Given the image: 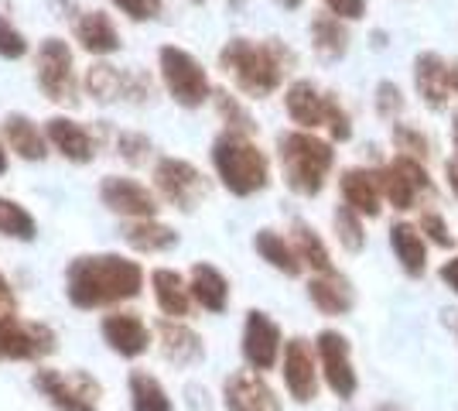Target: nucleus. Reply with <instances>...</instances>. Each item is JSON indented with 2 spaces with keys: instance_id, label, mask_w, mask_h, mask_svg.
Here are the masks:
<instances>
[{
  "instance_id": "1",
  "label": "nucleus",
  "mask_w": 458,
  "mask_h": 411,
  "mask_svg": "<svg viewBox=\"0 0 458 411\" xmlns=\"http://www.w3.org/2000/svg\"><path fill=\"white\" fill-rule=\"evenodd\" d=\"M144 288V268L120 254H82L65 271V295L76 309L131 302Z\"/></svg>"
},
{
  "instance_id": "2",
  "label": "nucleus",
  "mask_w": 458,
  "mask_h": 411,
  "mask_svg": "<svg viewBox=\"0 0 458 411\" xmlns=\"http://www.w3.org/2000/svg\"><path fill=\"white\" fill-rule=\"evenodd\" d=\"M291 65H294V52H287L277 39H229L219 48V69L250 99H264L270 93H277Z\"/></svg>"
},
{
  "instance_id": "3",
  "label": "nucleus",
  "mask_w": 458,
  "mask_h": 411,
  "mask_svg": "<svg viewBox=\"0 0 458 411\" xmlns=\"http://www.w3.org/2000/svg\"><path fill=\"white\" fill-rule=\"evenodd\" d=\"M277 161H281L287 189L311 199L325 189L328 172L335 165V151H332V141L298 127L277 137Z\"/></svg>"
},
{
  "instance_id": "4",
  "label": "nucleus",
  "mask_w": 458,
  "mask_h": 411,
  "mask_svg": "<svg viewBox=\"0 0 458 411\" xmlns=\"http://www.w3.org/2000/svg\"><path fill=\"white\" fill-rule=\"evenodd\" d=\"M212 168L219 182L240 199L257 196L270 185L267 155L247 134H236V131H223L212 141Z\"/></svg>"
},
{
  "instance_id": "5",
  "label": "nucleus",
  "mask_w": 458,
  "mask_h": 411,
  "mask_svg": "<svg viewBox=\"0 0 458 411\" xmlns=\"http://www.w3.org/2000/svg\"><path fill=\"white\" fill-rule=\"evenodd\" d=\"M284 110L301 131H318L325 127L332 141H349L352 137V117L345 114L335 93H322L311 79H294L284 93Z\"/></svg>"
},
{
  "instance_id": "6",
  "label": "nucleus",
  "mask_w": 458,
  "mask_h": 411,
  "mask_svg": "<svg viewBox=\"0 0 458 411\" xmlns=\"http://www.w3.org/2000/svg\"><path fill=\"white\" fill-rule=\"evenodd\" d=\"M157 69H161V82L168 90V97L185 107V110H199L202 103H209L212 82L209 73L202 69V62L191 56L189 48L178 45H165L157 52Z\"/></svg>"
},
{
  "instance_id": "7",
  "label": "nucleus",
  "mask_w": 458,
  "mask_h": 411,
  "mask_svg": "<svg viewBox=\"0 0 458 411\" xmlns=\"http://www.w3.org/2000/svg\"><path fill=\"white\" fill-rule=\"evenodd\" d=\"M154 189H157V196L165 199L168 206L182 210V213H191L206 199L209 182H206V176L191 161L168 155L154 165Z\"/></svg>"
},
{
  "instance_id": "8",
  "label": "nucleus",
  "mask_w": 458,
  "mask_h": 411,
  "mask_svg": "<svg viewBox=\"0 0 458 411\" xmlns=\"http://www.w3.org/2000/svg\"><path fill=\"white\" fill-rule=\"evenodd\" d=\"M35 79H38L41 93L52 99V103H76L79 99L76 59H72V48L62 39H45L38 45Z\"/></svg>"
},
{
  "instance_id": "9",
  "label": "nucleus",
  "mask_w": 458,
  "mask_h": 411,
  "mask_svg": "<svg viewBox=\"0 0 458 411\" xmlns=\"http://www.w3.org/2000/svg\"><path fill=\"white\" fill-rule=\"evenodd\" d=\"M377 172H380L383 199H386L397 213L414 210L424 193H428V196L435 193V182H431V176H428L424 161H418V158L397 155L390 165H383V168H377Z\"/></svg>"
},
{
  "instance_id": "10",
  "label": "nucleus",
  "mask_w": 458,
  "mask_h": 411,
  "mask_svg": "<svg viewBox=\"0 0 458 411\" xmlns=\"http://www.w3.org/2000/svg\"><path fill=\"white\" fill-rule=\"evenodd\" d=\"M35 388H38L58 411H99L96 408V398H99V384H96L89 373H62L41 367L35 371Z\"/></svg>"
},
{
  "instance_id": "11",
  "label": "nucleus",
  "mask_w": 458,
  "mask_h": 411,
  "mask_svg": "<svg viewBox=\"0 0 458 411\" xmlns=\"http://www.w3.org/2000/svg\"><path fill=\"white\" fill-rule=\"evenodd\" d=\"M315 353H318V367L328 384V391L335 398H352L360 388V377L352 367V350H349V339L335 330H322L315 336Z\"/></svg>"
},
{
  "instance_id": "12",
  "label": "nucleus",
  "mask_w": 458,
  "mask_h": 411,
  "mask_svg": "<svg viewBox=\"0 0 458 411\" xmlns=\"http://www.w3.org/2000/svg\"><path fill=\"white\" fill-rule=\"evenodd\" d=\"M281 373H284L287 394L298 405L315 401L318 398V353H315V343H308L301 336L287 339L284 353H281Z\"/></svg>"
},
{
  "instance_id": "13",
  "label": "nucleus",
  "mask_w": 458,
  "mask_h": 411,
  "mask_svg": "<svg viewBox=\"0 0 458 411\" xmlns=\"http://www.w3.org/2000/svg\"><path fill=\"white\" fill-rule=\"evenodd\" d=\"M99 202L116 216L127 219H157V196L144 182L127 176H106L99 182Z\"/></svg>"
},
{
  "instance_id": "14",
  "label": "nucleus",
  "mask_w": 458,
  "mask_h": 411,
  "mask_svg": "<svg viewBox=\"0 0 458 411\" xmlns=\"http://www.w3.org/2000/svg\"><path fill=\"white\" fill-rule=\"evenodd\" d=\"M55 350V333L48 326L21 322L18 315L0 313V360H35Z\"/></svg>"
},
{
  "instance_id": "15",
  "label": "nucleus",
  "mask_w": 458,
  "mask_h": 411,
  "mask_svg": "<svg viewBox=\"0 0 458 411\" xmlns=\"http://www.w3.org/2000/svg\"><path fill=\"white\" fill-rule=\"evenodd\" d=\"M281 350H284V339H281L277 322L260 309H250L243 322V360L250 371H270L281 360Z\"/></svg>"
},
{
  "instance_id": "16",
  "label": "nucleus",
  "mask_w": 458,
  "mask_h": 411,
  "mask_svg": "<svg viewBox=\"0 0 458 411\" xmlns=\"http://www.w3.org/2000/svg\"><path fill=\"white\" fill-rule=\"evenodd\" d=\"M99 333L106 339V347L127 360H137L151 350V330L148 322L137 313H127V309H116V313L103 315L99 322Z\"/></svg>"
},
{
  "instance_id": "17",
  "label": "nucleus",
  "mask_w": 458,
  "mask_h": 411,
  "mask_svg": "<svg viewBox=\"0 0 458 411\" xmlns=\"http://www.w3.org/2000/svg\"><path fill=\"white\" fill-rule=\"evenodd\" d=\"M86 93L96 103H116V99H144L151 97V82L144 76H131V73H120L110 62H96L93 69L86 73Z\"/></svg>"
},
{
  "instance_id": "18",
  "label": "nucleus",
  "mask_w": 458,
  "mask_h": 411,
  "mask_svg": "<svg viewBox=\"0 0 458 411\" xmlns=\"http://www.w3.org/2000/svg\"><path fill=\"white\" fill-rule=\"evenodd\" d=\"M223 401L229 411H281V398L257 371H236L223 384Z\"/></svg>"
},
{
  "instance_id": "19",
  "label": "nucleus",
  "mask_w": 458,
  "mask_h": 411,
  "mask_svg": "<svg viewBox=\"0 0 458 411\" xmlns=\"http://www.w3.org/2000/svg\"><path fill=\"white\" fill-rule=\"evenodd\" d=\"M339 193L349 210L363 216V219H377L383 213V185L380 172L373 168H345L339 176Z\"/></svg>"
},
{
  "instance_id": "20",
  "label": "nucleus",
  "mask_w": 458,
  "mask_h": 411,
  "mask_svg": "<svg viewBox=\"0 0 458 411\" xmlns=\"http://www.w3.org/2000/svg\"><path fill=\"white\" fill-rule=\"evenodd\" d=\"M414 86H418V97L424 99V107L445 110L452 103V73H448V62L441 59L438 52H420L418 59H414Z\"/></svg>"
},
{
  "instance_id": "21",
  "label": "nucleus",
  "mask_w": 458,
  "mask_h": 411,
  "mask_svg": "<svg viewBox=\"0 0 458 411\" xmlns=\"http://www.w3.org/2000/svg\"><path fill=\"white\" fill-rule=\"evenodd\" d=\"M45 137L55 148L58 155L72 165H89L96 158V141L93 134L72 117H52L45 124Z\"/></svg>"
},
{
  "instance_id": "22",
  "label": "nucleus",
  "mask_w": 458,
  "mask_h": 411,
  "mask_svg": "<svg viewBox=\"0 0 458 411\" xmlns=\"http://www.w3.org/2000/svg\"><path fill=\"white\" fill-rule=\"evenodd\" d=\"M157 347L165 353V360H172L174 367H191L206 356L202 336L191 326H185L182 319H161L157 322Z\"/></svg>"
},
{
  "instance_id": "23",
  "label": "nucleus",
  "mask_w": 458,
  "mask_h": 411,
  "mask_svg": "<svg viewBox=\"0 0 458 411\" xmlns=\"http://www.w3.org/2000/svg\"><path fill=\"white\" fill-rule=\"evenodd\" d=\"M189 292H191V302H195L199 309H206V313H212V315L226 313L229 281L219 268H212V264H206V261L195 264V268L189 271Z\"/></svg>"
},
{
  "instance_id": "24",
  "label": "nucleus",
  "mask_w": 458,
  "mask_h": 411,
  "mask_svg": "<svg viewBox=\"0 0 458 411\" xmlns=\"http://www.w3.org/2000/svg\"><path fill=\"white\" fill-rule=\"evenodd\" d=\"M308 298H311V305L322 315H345L352 309V302H356L349 278H343L339 271L315 274L308 281Z\"/></svg>"
},
{
  "instance_id": "25",
  "label": "nucleus",
  "mask_w": 458,
  "mask_h": 411,
  "mask_svg": "<svg viewBox=\"0 0 458 411\" xmlns=\"http://www.w3.org/2000/svg\"><path fill=\"white\" fill-rule=\"evenodd\" d=\"M151 292L157 309L165 313V319H185L191 313V292L189 281L172 268H154L151 271Z\"/></svg>"
},
{
  "instance_id": "26",
  "label": "nucleus",
  "mask_w": 458,
  "mask_h": 411,
  "mask_svg": "<svg viewBox=\"0 0 458 411\" xmlns=\"http://www.w3.org/2000/svg\"><path fill=\"white\" fill-rule=\"evenodd\" d=\"M4 141L21 161H45L48 158V137L38 131V124L24 114L4 117Z\"/></svg>"
},
{
  "instance_id": "27",
  "label": "nucleus",
  "mask_w": 458,
  "mask_h": 411,
  "mask_svg": "<svg viewBox=\"0 0 458 411\" xmlns=\"http://www.w3.org/2000/svg\"><path fill=\"white\" fill-rule=\"evenodd\" d=\"M390 247H394V257L403 268V274L411 278H420L428 271V244H424V234L414 223H390Z\"/></svg>"
},
{
  "instance_id": "28",
  "label": "nucleus",
  "mask_w": 458,
  "mask_h": 411,
  "mask_svg": "<svg viewBox=\"0 0 458 411\" xmlns=\"http://www.w3.org/2000/svg\"><path fill=\"white\" fill-rule=\"evenodd\" d=\"M76 41L89 56H114V52H120V31L114 28L110 14H103V11H82L79 14Z\"/></svg>"
},
{
  "instance_id": "29",
  "label": "nucleus",
  "mask_w": 458,
  "mask_h": 411,
  "mask_svg": "<svg viewBox=\"0 0 458 411\" xmlns=\"http://www.w3.org/2000/svg\"><path fill=\"white\" fill-rule=\"evenodd\" d=\"M253 251L264 257L274 271L287 274V278H298V274L305 271V264H301V257L294 251V244L284 234H277V230H257Z\"/></svg>"
},
{
  "instance_id": "30",
  "label": "nucleus",
  "mask_w": 458,
  "mask_h": 411,
  "mask_svg": "<svg viewBox=\"0 0 458 411\" xmlns=\"http://www.w3.org/2000/svg\"><path fill=\"white\" fill-rule=\"evenodd\" d=\"M123 240L137 254H165V251L178 247V234L168 223H157V219H131L123 227Z\"/></svg>"
},
{
  "instance_id": "31",
  "label": "nucleus",
  "mask_w": 458,
  "mask_h": 411,
  "mask_svg": "<svg viewBox=\"0 0 458 411\" xmlns=\"http://www.w3.org/2000/svg\"><path fill=\"white\" fill-rule=\"evenodd\" d=\"M308 31H311V48H315L322 59L335 62L349 52V31H345V21L335 18L332 11L315 14L311 24H308Z\"/></svg>"
},
{
  "instance_id": "32",
  "label": "nucleus",
  "mask_w": 458,
  "mask_h": 411,
  "mask_svg": "<svg viewBox=\"0 0 458 411\" xmlns=\"http://www.w3.org/2000/svg\"><path fill=\"white\" fill-rule=\"evenodd\" d=\"M291 244H294V251H298V257H301V264L305 268H311L315 274H328L335 271V264H332V254H328V247H325V240L308 223H294L291 227Z\"/></svg>"
},
{
  "instance_id": "33",
  "label": "nucleus",
  "mask_w": 458,
  "mask_h": 411,
  "mask_svg": "<svg viewBox=\"0 0 458 411\" xmlns=\"http://www.w3.org/2000/svg\"><path fill=\"white\" fill-rule=\"evenodd\" d=\"M131 408L134 411H172V398L165 384L148 371L131 373Z\"/></svg>"
},
{
  "instance_id": "34",
  "label": "nucleus",
  "mask_w": 458,
  "mask_h": 411,
  "mask_svg": "<svg viewBox=\"0 0 458 411\" xmlns=\"http://www.w3.org/2000/svg\"><path fill=\"white\" fill-rule=\"evenodd\" d=\"M0 234L28 244V240L38 236V223H35V216L28 213L18 199L0 196Z\"/></svg>"
},
{
  "instance_id": "35",
  "label": "nucleus",
  "mask_w": 458,
  "mask_h": 411,
  "mask_svg": "<svg viewBox=\"0 0 458 411\" xmlns=\"http://www.w3.org/2000/svg\"><path fill=\"white\" fill-rule=\"evenodd\" d=\"M332 227H335V236H339V244H343L349 254H360L366 247V227H363V216L356 213V210H349V206H339L335 216H332Z\"/></svg>"
},
{
  "instance_id": "36",
  "label": "nucleus",
  "mask_w": 458,
  "mask_h": 411,
  "mask_svg": "<svg viewBox=\"0 0 458 411\" xmlns=\"http://www.w3.org/2000/svg\"><path fill=\"white\" fill-rule=\"evenodd\" d=\"M212 97H216L219 117L226 120V131H236V134H247V137L257 131V124H253V117H250V110L233 97V93H212Z\"/></svg>"
},
{
  "instance_id": "37",
  "label": "nucleus",
  "mask_w": 458,
  "mask_h": 411,
  "mask_svg": "<svg viewBox=\"0 0 458 411\" xmlns=\"http://www.w3.org/2000/svg\"><path fill=\"white\" fill-rule=\"evenodd\" d=\"M390 141H394L397 155H403V158H418V161H428V158H431V141L420 134L418 127H411V124H394Z\"/></svg>"
},
{
  "instance_id": "38",
  "label": "nucleus",
  "mask_w": 458,
  "mask_h": 411,
  "mask_svg": "<svg viewBox=\"0 0 458 411\" xmlns=\"http://www.w3.org/2000/svg\"><path fill=\"white\" fill-rule=\"evenodd\" d=\"M418 227H420V234L428 236L435 247H445V251H448V247L455 244V234L448 230V223H445V216H441L438 210H424L418 219Z\"/></svg>"
},
{
  "instance_id": "39",
  "label": "nucleus",
  "mask_w": 458,
  "mask_h": 411,
  "mask_svg": "<svg viewBox=\"0 0 458 411\" xmlns=\"http://www.w3.org/2000/svg\"><path fill=\"white\" fill-rule=\"evenodd\" d=\"M28 56V39L11 24V18L0 14V59H24Z\"/></svg>"
},
{
  "instance_id": "40",
  "label": "nucleus",
  "mask_w": 458,
  "mask_h": 411,
  "mask_svg": "<svg viewBox=\"0 0 458 411\" xmlns=\"http://www.w3.org/2000/svg\"><path fill=\"white\" fill-rule=\"evenodd\" d=\"M116 151L127 158L131 165H144L148 155H151V141L144 134H134V131H123V134L116 137Z\"/></svg>"
},
{
  "instance_id": "41",
  "label": "nucleus",
  "mask_w": 458,
  "mask_h": 411,
  "mask_svg": "<svg viewBox=\"0 0 458 411\" xmlns=\"http://www.w3.org/2000/svg\"><path fill=\"white\" fill-rule=\"evenodd\" d=\"M377 114H380L383 120H394V117H401V110H403V93H401V86L397 82H380L377 86Z\"/></svg>"
},
{
  "instance_id": "42",
  "label": "nucleus",
  "mask_w": 458,
  "mask_h": 411,
  "mask_svg": "<svg viewBox=\"0 0 458 411\" xmlns=\"http://www.w3.org/2000/svg\"><path fill=\"white\" fill-rule=\"evenodd\" d=\"M110 4L131 21H151L161 14V0H110Z\"/></svg>"
},
{
  "instance_id": "43",
  "label": "nucleus",
  "mask_w": 458,
  "mask_h": 411,
  "mask_svg": "<svg viewBox=\"0 0 458 411\" xmlns=\"http://www.w3.org/2000/svg\"><path fill=\"white\" fill-rule=\"evenodd\" d=\"M325 11H332L343 21H360L366 18V0H322Z\"/></svg>"
},
{
  "instance_id": "44",
  "label": "nucleus",
  "mask_w": 458,
  "mask_h": 411,
  "mask_svg": "<svg viewBox=\"0 0 458 411\" xmlns=\"http://www.w3.org/2000/svg\"><path fill=\"white\" fill-rule=\"evenodd\" d=\"M438 278L445 281V285H448V288H452V292L458 295V257H448V261L441 264V268H438Z\"/></svg>"
},
{
  "instance_id": "45",
  "label": "nucleus",
  "mask_w": 458,
  "mask_h": 411,
  "mask_svg": "<svg viewBox=\"0 0 458 411\" xmlns=\"http://www.w3.org/2000/svg\"><path fill=\"white\" fill-rule=\"evenodd\" d=\"M445 178H448V185H452V193H455V199H458V161H448V165H445Z\"/></svg>"
},
{
  "instance_id": "46",
  "label": "nucleus",
  "mask_w": 458,
  "mask_h": 411,
  "mask_svg": "<svg viewBox=\"0 0 458 411\" xmlns=\"http://www.w3.org/2000/svg\"><path fill=\"white\" fill-rule=\"evenodd\" d=\"M0 309H14V295H11L4 278H0Z\"/></svg>"
},
{
  "instance_id": "47",
  "label": "nucleus",
  "mask_w": 458,
  "mask_h": 411,
  "mask_svg": "<svg viewBox=\"0 0 458 411\" xmlns=\"http://www.w3.org/2000/svg\"><path fill=\"white\" fill-rule=\"evenodd\" d=\"M448 73H452V99H458V59L448 62Z\"/></svg>"
},
{
  "instance_id": "48",
  "label": "nucleus",
  "mask_w": 458,
  "mask_h": 411,
  "mask_svg": "<svg viewBox=\"0 0 458 411\" xmlns=\"http://www.w3.org/2000/svg\"><path fill=\"white\" fill-rule=\"evenodd\" d=\"M4 172H7V144L0 141V176H4Z\"/></svg>"
},
{
  "instance_id": "49",
  "label": "nucleus",
  "mask_w": 458,
  "mask_h": 411,
  "mask_svg": "<svg viewBox=\"0 0 458 411\" xmlns=\"http://www.w3.org/2000/svg\"><path fill=\"white\" fill-rule=\"evenodd\" d=\"M274 4H281L287 11H298V7H301V0H274Z\"/></svg>"
},
{
  "instance_id": "50",
  "label": "nucleus",
  "mask_w": 458,
  "mask_h": 411,
  "mask_svg": "<svg viewBox=\"0 0 458 411\" xmlns=\"http://www.w3.org/2000/svg\"><path fill=\"white\" fill-rule=\"evenodd\" d=\"M452 137H455V155H458V120L452 124Z\"/></svg>"
},
{
  "instance_id": "51",
  "label": "nucleus",
  "mask_w": 458,
  "mask_h": 411,
  "mask_svg": "<svg viewBox=\"0 0 458 411\" xmlns=\"http://www.w3.org/2000/svg\"><path fill=\"white\" fill-rule=\"evenodd\" d=\"M195 4H202V0H195Z\"/></svg>"
}]
</instances>
